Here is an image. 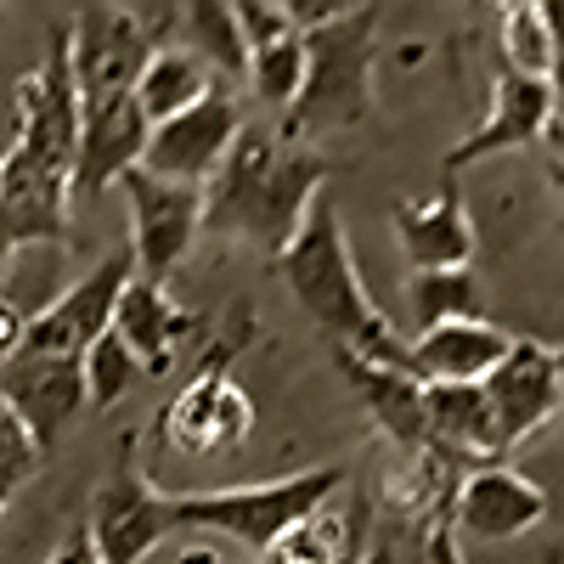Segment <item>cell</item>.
Here are the masks:
<instances>
[{
  "instance_id": "8fae6325",
  "label": "cell",
  "mask_w": 564,
  "mask_h": 564,
  "mask_svg": "<svg viewBox=\"0 0 564 564\" xmlns=\"http://www.w3.org/2000/svg\"><path fill=\"white\" fill-rule=\"evenodd\" d=\"M547 513V491L508 463L468 468L446 497V525L457 542H513Z\"/></svg>"
},
{
  "instance_id": "4fadbf2b",
  "label": "cell",
  "mask_w": 564,
  "mask_h": 564,
  "mask_svg": "<svg viewBox=\"0 0 564 564\" xmlns=\"http://www.w3.org/2000/svg\"><path fill=\"white\" fill-rule=\"evenodd\" d=\"M486 406L497 417V435L513 452L520 441H531L542 423L558 412V384H553V350L542 339H513L508 356L480 379Z\"/></svg>"
},
{
  "instance_id": "1f68e13d",
  "label": "cell",
  "mask_w": 564,
  "mask_h": 564,
  "mask_svg": "<svg viewBox=\"0 0 564 564\" xmlns=\"http://www.w3.org/2000/svg\"><path fill=\"white\" fill-rule=\"evenodd\" d=\"M542 141H547V170H564V113H553L547 119V130H542Z\"/></svg>"
},
{
  "instance_id": "3957f363",
  "label": "cell",
  "mask_w": 564,
  "mask_h": 564,
  "mask_svg": "<svg viewBox=\"0 0 564 564\" xmlns=\"http://www.w3.org/2000/svg\"><path fill=\"white\" fill-rule=\"evenodd\" d=\"M276 271H282V282H289V294L305 305V316L334 339V350H350L361 361L406 372V339L384 322V311L367 300V282L356 271L345 220L327 198H316L305 209L289 249L276 254Z\"/></svg>"
},
{
  "instance_id": "44dd1931",
  "label": "cell",
  "mask_w": 564,
  "mask_h": 564,
  "mask_svg": "<svg viewBox=\"0 0 564 564\" xmlns=\"http://www.w3.org/2000/svg\"><path fill=\"white\" fill-rule=\"evenodd\" d=\"M175 29H181V52H193L209 79L249 74V45L238 34V18H231V0H193V7L175 12Z\"/></svg>"
},
{
  "instance_id": "2e32d148",
  "label": "cell",
  "mask_w": 564,
  "mask_h": 564,
  "mask_svg": "<svg viewBox=\"0 0 564 564\" xmlns=\"http://www.w3.org/2000/svg\"><path fill=\"white\" fill-rule=\"evenodd\" d=\"M395 238H401L412 271H463L475 260V220H468L457 186H446L435 198H401Z\"/></svg>"
},
{
  "instance_id": "e0dca14e",
  "label": "cell",
  "mask_w": 564,
  "mask_h": 564,
  "mask_svg": "<svg viewBox=\"0 0 564 564\" xmlns=\"http://www.w3.org/2000/svg\"><path fill=\"white\" fill-rule=\"evenodd\" d=\"M198 316L181 311L170 300L164 282H148V276H130L124 294H119V311H113V334L135 350L141 372H170L175 367V350L186 334H198Z\"/></svg>"
},
{
  "instance_id": "7c38bea8",
  "label": "cell",
  "mask_w": 564,
  "mask_h": 564,
  "mask_svg": "<svg viewBox=\"0 0 564 564\" xmlns=\"http://www.w3.org/2000/svg\"><path fill=\"white\" fill-rule=\"evenodd\" d=\"M0 406H7L34 435V446L45 452L79 417V406H90L85 401V372H79L74 356L12 350L7 361H0Z\"/></svg>"
},
{
  "instance_id": "484cf974",
  "label": "cell",
  "mask_w": 564,
  "mask_h": 564,
  "mask_svg": "<svg viewBox=\"0 0 564 564\" xmlns=\"http://www.w3.org/2000/svg\"><path fill=\"white\" fill-rule=\"evenodd\" d=\"M40 457H45V452L34 446V435L23 430L12 412H0V508H7L12 491H23V486L34 480Z\"/></svg>"
},
{
  "instance_id": "5b68a950",
  "label": "cell",
  "mask_w": 564,
  "mask_h": 564,
  "mask_svg": "<svg viewBox=\"0 0 564 564\" xmlns=\"http://www.w3.org/2000/svg\"><path fill=\"white\" fill-rule=\"evenodd\" d=\"M372 68H379V7H345L334 23L305 34V79L294 108L282 113L289 148H305L311 135L350 130L372 113Z\"/></svg>"
},
{
  "instance_id": "4dcf8cb0",
  "label": "cell",
  "mask_w": 564,
  "mask_h": 564,
  "mask_svg": "<svg viewBox=\"0 0 564 564\" xmlns=\"http://www.w3.org/2000/svg\"><path fill=\"white\" fill-rule=\"evenodd\" d=\"M18 339H23V316H18V305L7 294H0V361L18 350Z\"/></svg>"
},
{
  "instance_id": "f1b7e54d",
  "label": "cell",
  "mask_w": 564,
  "mask_h": 564,
  "mask_svg": "<svg viewBox=\"0 0 564 564\" xmlns=\"http://www.w3.org/2000/svg\"><path fill=\"white\" fill-rule=\"evenodd\" d=\"M423 564H463V542L452 536V525H446V513L430 525V542H423Z\"/></svg>"
},
{
  "instance_id": "7a4b0ae2",
  "label": "cell",
  "mask_w": 564,
  "mask_h": 564,
  "mask_svg": "<svg viewBox=\"0 0 564 564\" xmlns=\"http://www.w3.org/2000/svg\"><path fill=\"white\" fill-rule=\"evenodd\" d=\"M79 153V102L68 68V29H52L45 63L18 79V141L0 159V254L29 243H68Z\"/></svg>"
},
{
  "instance_id": "ba28073f",
  "label": "cell",
  "mask_w": 564,
  "mask_h": 564,
  "mask_svg": "<svg viewBox=\"0 0 564 564\" xmlns=\"http://www.w3.org/2000/svg\"><path fill=\"white\" fill-rule=\"evenodd\" d=\"M119 193H124L130 226H135V238H130L135 276L164 282V289H170L175 265L186 260V249H193L198 231H204V193H198V186L159 181L148 170H124Z\"/></svg>"
},
{
  "instance_id": "d4e9b609",
  "label": "cell",
  "mask_w": 564,
  "mask_h": 564,
  "mask_svg": "<svg viewBox=\"0 0 564 564\" xmlns=\"http://www.w3.org/2000/svg\"><path fill=\"white\" fill-rule=\"evenodd\" d=\"M79 372H85V401L90 406H113V401H124L141 384V361H135V350L113 334V327L79 356Z\"/></svg>"
},
{
  "instance_id": "ac0fdd59",
  "label": "cell",
  "mask_w": 564,
  "mask_h": 564,
  "mask_svg": "<svg viewBox=\"0 0 564 564\" xmlns=\"http://www.w3.org/2000/svg\"><path fill=\"white\" fill-rule=\"evenodd\" d=\"M334 361H339V372L350 379L356 401L367 406V417L379 423V430H384L401 452L423 457V384L412 379V372L361 361V356H350V350H334Z\"/></svg>"
},
{
  "instance_id": "8d00e7d4",
  "label": "cell",
  "mask_w": 564,
  "mask_h": 564,
  "mask_svg": "<svg viewBox=\"0 0 564 564\" xmlns=\"http://www.w3.org/2000/svg\"><path fill=\"white\" fill-rule=\"evenodd\" d=\"M0 412H7V406H0Z\"/></svg>"
},
{
  "instance_id": "836d02e7",
  "label": "cell",
  "mask_w": 564,
  "mask_h": 564,
  "mask_svg": "<svg viewBox=\"0 0 564 564\" xmlns=\"http://www.w3.org/2000/svg\"><path fill=\"white\" fill-rule=\"evenodd\" d=\"M361 547H367V531H361V536L345 547V558H339V564H361Z\"/></svg>"
},
{
  "instance_id": "d6986e66",
  "label": "cell",
  "mask_w": 564,
  "mask_h": 564,
  "mask_svg": "<svg viewBox=\"0 0 564 564\" xmlns=\"http://www.w3.org/2000/svg\"><path fill=\"white\" fill-rule=\"evenodd\" d=\"M238 345H243V339L215 345L209 361L198 367V379L170 401V412H164V441H170L181 457H209V452H215V401H220V390L231 384V356H238Z\"/></svg>"
},
{
  "instance_id": "4316f807",
  "label": "cell",
  "mask_w": 564,
  "mask_h": 564,
  "mask_svg": "<svg viewBox=\"0 0 564 564\" xmlns=\"http://www.w3.org/2000/svg\"><path fill=\"white\" fill-rule=\"evenodd\" d=\"M231 18H238V34H243L249 52H260V45H271V40H282V34H300V29L289 23V7H282V0H238V7H231Z\"/></svg>"
},
{
  "instance_id": "f546056e",
  "label": "cell",
  "mask_w": 564,
  "mask_h": 564,
  "mask_svg": "<svg viewBox=\"0 0 564 564\" xmlns=\"http://www.w3.org/2000/svg\"><path fill=\"white\" fill-rule=\"evenodd\" d=\"M45 564H102V558H97V547H90V536H85V525H79V531H68V536L52 547V558H45Z\"/></svg>"
},
{
  "instance_id": "ffe728a7",
  "label": "cell",
  "mask_w": 564,
  "mask_h": 564,
  "mask_svg": "<svg viewBox=\"0 0 564 564\" xmlns=\"http://www.w3.org/2000/svg\"><path fill=\"white\" fill-rule=\"evenodd\" d=\"M209 90H215V79L204 74V63L170 40L148 57V68H141V79H135V113L153 130V124H164V119H175L186 108H198Z\"/></svg>"
},
{
  "instance_id": "7402d4cb",
  "label": "cell",
  "mask_w": 564,
  "mask_h": 564,
  "mask_svg": "<svg viewBox=\"0 0 564 564\" xmlns=\"http://www.w3.org/2000/svg\"><path fill=\"white\" fill-rule=\"evenodd\" d=\"M406 311L412 327L430 334V327L446 322H486V294H480V276L475 271H412L406 282Z\"/></svg>"
},
{
  "instance_id": "5bb4252c",
  "label": "cell",
  "mask_w": 564,
  "mask_h": 564,
  "mask_svg": "<svg viewBox=\"0 0 564 564\" xmlns=\"http://www.w3.org/2000/svg\"><path fill=\"white\" fill-rule=\"evenodd\" d=\"M558 113L553 102V85L547 79H525V74H497L491 85V113L480 119V130H468L457 148L446 153V170H468V164H480L491 153H513V148H531V141H542L547 119Z\"/></svg>"
},
{
  "instance_id": "9c48e42d",
  "label": "cell",
  "mask_w": 564,
  "mask_h": 564,
  "mask_svg": "<svg viewBox=\"0 0 564 564\" xmlns=\"http://www.w3.org/2000/svg\"><path fill=\"white\" fill-rule=\"evenodd\" d=\"M238 135H243V113H238V102H231V90L215 85L198 108H186V113L148 130V148H141L135 170H148L159 181H175V186H198L204 193Z\"/></svg>"
},
{
  "instance_id": "6da1fadb",
  "label": "cell",
  "mask_w": 564,
  "mask_h": 564,
  "mask_svg": "<svg viewBox=\"0 0 564 564\" xmlns=\"http://www.w3.org/2000/svg\"><path fill=\"white\" fill-rule=\"evenodd\" d=\"M181 7H79L68 29V68L79 102L74 198H97L141 164L148 119L135 113V79L159 45H170Z\"/></svg>"
},
{
  "instance_id": "277c9868",
  "label": "cell",
  "mask_w": 564,
  "mask_h": 564,
  "mask_svg": "<svg viewBox=\"0 0 564 564\" xmlns=\"http://www.w3.org/2000/svg\"><path fill=\"white\" fill-rule=\"evenodd\" d=\"M334 175L322 153L289 148L265 130H243L231 141L226 164L204 186V231H226V238H254L271 254L289 249L300 231L305 209L322 198V181Z\"/></svg>"
},
{
  "instance_id": "52a82bcc",
  "label": "cell",
  "mask_w": 564,
  "mask_h": 564,
  "mask_svg": "<svg viewBox=\"0 0 564 564\" xmlns=\"http://www.w3.org/2000/svg\"><path fill=\"white\" fill-rule=\"evenodd\" d=\"M85 536L102 564H141L164 536H170V497L153 491V480L135 463V435L119 441V463L90 497Z\"/></svg>"
},
{
  "instance_id": "d6a6232c",
  "label": "cell",
  "mask_w": 564,
  "mask_h": 564,
  "mask_svg": "<svg viewBox=\"0 0 564 564\" xmlns=\"http://www.w3.org/2000/svg\"><path fill=\"white\" fill-rule=\"evenodd\" d=\"M553 384H558V406H564V345L553 350Z\"/></svg>"
},
{
  "instance_id": "30bf717a",
  "label": "cell",
  "mask_w": 564,
  "mask_h": 564,
  "mask_svg": "<svg viewBox=\"0 0 564 564\" xmlns=\"http://www.w3.org/2000/svg\"><path fill=\"white\" fill-rule=\"evenodd\" d=\"M130 276H135L130 249L108 254L102 265H90L74 289H63L52 305L23 322L18 350H29V356H74L79 361L113 327V311H119V294H124Z\"/></svg>"
},
{
  "instance_id": "9a60e30c",
  "label": "cell",
  "mask_w": 564,
  "mask_h": 564,
  "mask_svg": "<svg viewBox=\"0 0 564 564\" xmlns=\"http://www.w3.org/2000/svg\"><path fill=\"white\" fill-rule=\"evenodd\" d=\"M508 334L497 322H446L406 339V372L417 384H480L508 356Z\"/></svg>"
},
{
  "instance_id": "83f0119b",
  "label": "cell",
  "mask_w": 564,
  "mask_h": 564,
  "mask_svg": "<svg viewBox=\"0 0 564 564\" xmlns=\"http://www.w3.org/2000/svg\"><path fill=\"white\" fill-rule=\"evenodd\" d=\"M249 430H254V406H249V395L238 390V379H231V384L220 390V401H215V452L243 446Z\"/></svg>"
},
{
  "instance_id": "e575fe53",
  "label": "cell",
  "mask_w": 564,
  "mask_h": 564,
  "mask_svg": "<svg viewBox=\"0 0 564 564\" xmlns=\"http://www.w3.org/2000/svg\"><path fill=\"white\" fill-rule=\"evenodd\" d=\"M553 181H558V186H564V170H553Z\"/></svg>"
},
{
  "instance_id": "603a6c76",
  "label": "cell",
  "mask_w": 564,
  "mask_h": 564,
  "mask_svg": "<svg viewBox=\"0 0 564 564\" xmlns=\"http://www.w3.org/2000/svg\"><path fill=\"white\" fill-rule=\"evenodd\" d=\"M497 18H502L497 23V34H502V68L553 85V29H547L536 0H508Z\"/></svg>"
},
{
  "instance_id": "8992f818",
  "label": "cell",
  "mask_w": 564,
  "mask_h": 564,
  "mask_svg": "<svg viewBox=\"0 0 564 564\" xmlns=\"http://www.w3.org/2000/svg\"><path fill=\"white\" fill-rule=\"evenodd\" d=\"M345 491V468L322 463L289 480H265V486H231V491H186L170 497V531H220L231 542H243L249 553H271L300 520L322 502H334Z\"/></svg>"
},
{
  "instance_id": "cb8c5ba5",
  "label": "cell",
  "mask_w": 564,
  "mask_h": 564,
  "mask_svg": "<svg viewBox=\"0 0 564 564\" xmlns=\"http://www.w3.org/2000/svg\"><path fill=\"white\" fill-rule=\"evenodd\" d=\"M249 90L254 102L271 108V113H289L294 97H300V79H305V34H282L260 52H249Z\"/></svg>"
},
{
  "instance_id": "d590c367",
  "label": "cell",
  "mask_w": 564,
  "mask_h": 564,
  "mask_svg": "<svg viewBox=\"0 0 564 564\" xmlns=\"http://www.w3.org/2000/svg\"><path fill=\"white\" fill-rule=\"evenodd\" d=\"M260 564H276V558H271V553H260Z\"/></svg>"
}]
</instances>
